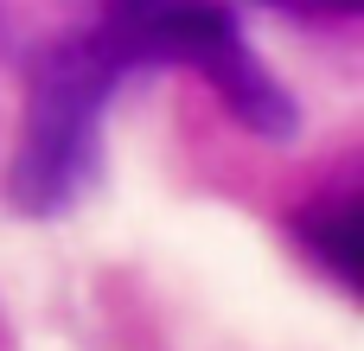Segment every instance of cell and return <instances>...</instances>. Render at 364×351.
Here are the masks:
<instances>
[{
  "label": "cell",
  "mask_w": 364,
  "mask_h": 351,
  "mask_svg": "<svg viewBox=\"0 0 364 351\" xmlns=\"http://www.w3.org/2000/svg\"><path fill=\"white\" fill-rule=\"evenodd\" d=\"M307 237H314V249L333 262L339 281H358V205H352V198L333 205V211H314V217H307Z\"/></svg>",
  "instance_id": "cell-3"
},
{
  "label": "cell",
  "mask_w": 364,
  "mask_h": 351,
  "mask_svg": "<svg viewBox=\"0 0 364 351\" xmlns=\"http://www.w3.org/2000/svg\"><path fill=\"white\" fill-rule=\"evenodd\" d=\"M90 32L115 58L122 77L147 64H186L237 109L243 128L275 134V141L294 128L282 83L262 70V58L243 45V26L218 0H102V19Z\"/></svg>",
  "instance_id": "cell-1"
},
{
  "label": "cell",
  "mask_w": 364,
  "mask_h": 351,
  "mask_svg": "<svg viewBox=\"0 0 364 351\" xmlns=\"http://www.w3.org/2000/svg\"><path fill=\"white\" fill-rule=\"evenodd\" d=\"M115 83H122V70L96 45V32L58 38V45H45L32 58L26 141H19V160H13V179H6L19 211L51 217L90 185V173H96V122H102V102L115 96Z\"/></svg>",
  "instance_id": "cell-2"
},
{
  "label": "cell",
  "mask_w": 364,
  "mask_h": 351,
  "mask_svg": "<svg viewBox=\"0 0 364 351\" xmlns=\"http://www.w3.org/2000/svg\"><path fill=\"white\" fill-rule=\"evenodd\" d=\"M275 6H294V13H358L364 0H275Z\"/></svg>",
  "instance_id": "cell-4"
}]
</instances>
